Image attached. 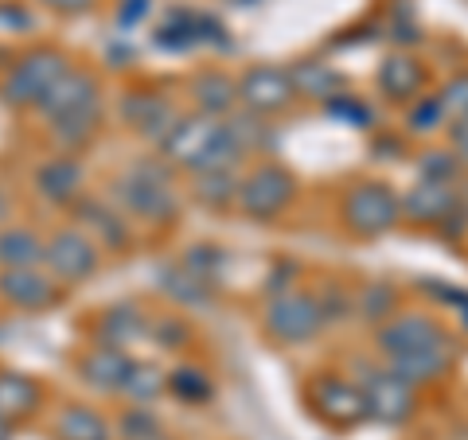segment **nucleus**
<instances>
[{"label": "nucleus", "mask_w": 468, "mask_h": 440, "mask_svg": "<svg viewBox=\"0 0 468 440\" xmlns=\"http://www.w3.org/2000/svg\"><path fill=\"white\" fill-rule=\"evenodd\" d=\"M261 324H266V331L277 343H309L328 320H324V308H320L316 297L297 292V288H285L266 304Z\"/></svg>", "instance_id": "nucleus-5"}, {"label": "nucleus", "mask_w": 468, "mask_h": 440, "mask_svg": "<svg viewBox=\"0 0 468 440\" xmlns=\"http://www.w3.org/2000/svg\"><path fill=\"white\" fill-rule=\"evenodd\" d=\"M437 347H452V340H449V331L430 316L402 312V316H394L390 324L378 328V351H383V362L421 355V351H437Z\"/></svg>", "instance_id": "nucleus-8"}, {"label": "nucleus", "mask_w": 468, "mask_h": 440, "mask_svg": "<svg viewBox=\"0 0 468 440\" xmlns=\"http://www.w3.org/2000/svg\"><path fill=\"white\" fill-rule=\"evenodd\" d=\"M101 249L94 238H86L79 226H63L48 238V249H43V266L51 269L55 281L63 285H82L98 273Z\"/></svg>", "instance_id": "nucleus-7"}, {"label": "nucleus", "mask_w": 468, "mask_h": 440, "mask_svg": "<svg viewBox=\"0 0 468 440\" xmlns=\"http://www.w3.org/2000/svg\"><path fill=\"white\" fill-rule=\"evenodd\" d=\"M421 86H426V70L410 55H390L383 70H378V90L394 101H418Z\"/></svg>", "instance_id": "nucleus-19"}, {"label": "nucleus", "mask_w": 468, "mask_h": 440, "mask_svg": "<svg viewBox=\"0 0 468 440\" xmlns=\"http://www.w3.org/2000/svg\"><path fill=\"white\" fill-rule=\"evenodd\" d=\"M43 5H51L55 12H86L94 0H43Z\"/></svg>", "instance_id": "nucleus-41"}, {"label": "nucleus", "mask_w": 468, "mask_h": 440, "mask_svg": "<svg viewBox=\"0 0 468 440\" xmlns=\"http://www.w3.org/2000/svg\"><path fill=\"white\" fill-rule=\"evenodd\" d=\"M449 149L457 152V160L461 164H468V121H452V129H449Z\"/></svg>", "instance_id": "nucleus-40"}, {"label": "nucleus", "mask_w": 468, "mask_h": 440, "mask_svg": "<svg viewBox=\"0 0 468 440\" xmlns=\"http://www.w3.org/2000/svg\"><path fill=\"white\" fill-rule=\"evenodd\" d=\"M0 300H8L20 312H43L63 300V288L43 269H0Z\"/></svg>", "instance_id": "nucleus-11"}, {"label": "nucleus", "mask_w": 468, "mask_h": 440, "mask_svg": "<svg viewBox=\"0 0 468 440\" xmlns=\"http://www.w3.org/2000/svg\"><path fill=\"white\" fill-rule=\"evenodd\" d=\"M144 331V316L133 312V308H110L106 320H101V335H106L110 347H125L129 340H137V335Z\"/></svg>", "instance_id": "nucleus-30"}, {"label": "nucleus", "mask_w": 468, "mask_h": 440, "mask_svg": "<svg viewBox=\"0 0 468 440\" xmlns=\"http://www.w3.org/2000/svg\"><path fill=\"white\" fill-rule=\"evenodd\" d=\"M457 175H461V160H457V152H452V149H445V152L433 149V152L421 156V180L452 187V183H457Z\"/></svg>", "instance_id": "nucleus-32"}, {"label": "nucleus", "mask_w": 468, "mask_h": 440, "mask_svg": "<svg viewBox=\"0 0 468 440\" xmlns=\"http://www.w3.org/2000/svg\"><path fill=\"white\" fill-rule=\"evenodd\" d=\"M67 70H70V63H67L63 51L36 47V51H27L20 63L8 70V79L0 82V98H5L8 106H16V110L39 106V101L48 98V90L67 75Z\"/></svg>", "instance_id": "nucleus-3"}, {"label": "nucleus", "mask_w": 468, "mask_h": 440, "mask_svg": "<svg viewBox=\"0 0 468 440\" xmlns=\"http://www.w3.org/2000/svg\"><path fill=\"white\" fill-rule=\"evenodd\" d=\"M125 12H122V24H133L137 16H144V12H149V0H125Z\"/></svg>", "instance_id": "nucleus-42"}, {"label": "nucleus", "mask_w": 468, "mask_h": 440, "mask_svg": "<svg viewBox=\"0 0 468 440\" xmlns=\"http://www.w3.org/2000/svg\"><path fill=\"white\" fill-rule=\"evenodd\" d=\"M94 101H101L94 75H86V70H75V67H70L67 75L51 86L48 98H43L36 110L55 125V121H63V117H70V113H79V110H86V106H94Z\"/></svg>", "instance_id": "nucleus-14"}, {"label": "nucleus", "mask_w": 468, "mask_h": 440, "mask_svg": "<svg viewBox=\"0 0 468 440\" xmlns=\"http://www.w3.org/2000/svg\"><path fill=\"white\" fill-rule=\"evenodd\" d=\"M399 215H402V203L387 183H356L344 195V223L351 234H359V238L387 234L399 223Z\"/></svg>", "instance_id": "nucleus-6"}, {"label": "nucleus", "mask_w": 468, "mask_h": 440, "mask_svg": "<svg viewBox=\"0 0 468 440\" xmlns=\"http://www.w3.org/2000/svg\"><path fill=\"white\" fill-rule=\"evenodd\" d=\"M292 75V90H297L301 98H316V101H328L340 94V75L320 63H297V70H289Z\"/></svg>", "instance_id": "nucleus-27"}, {"label": "nucleus", "mask_w": 468, "mask_h": 440, "mask_svg": "<svg viewBox=\"0 0 468 440\" xmlns=\"http://www.w3.org/2000/svg\"><path fill=\"white\" fill-rule=\"evenodd\" d=\"M452 203H457V192H452V187L421 180L414 192L402 199V215L414 218V223H441V218L452 211Z\"/></svg>", "instance_id": "nucleus-20"}, {"label": "nucleus", "mask_w": 468, "mask_h": 440, "mask_svg": "<svg viewBox=\"0 0 468 440\" xmlns=\"http://www.w3.org/2000/svg\"><path fill=\"white\" fill-rule=\"evenodd\" d=\"M122 113H125L129 129L141 133L144 141H153V144H165V137L172 133V125L180 121V113L172 110V101L160 98V94H129Z\"/></svg>", "instance_id": "nucleus-15"}, {"label": "nucleus", "mask_w": 468, "mask_h": 440, "mask_svg": "<svg viewBox=\"0 0 468 440\" xmlns=\"http://www.w3.org/2000/svg\"><path fill=\"white\" fill-rule=\"evenodd\" d=\"M75 223H79V230L86 234V238L98 242V249H110V254H117V249L129 246V223L117 211H110L106 199L82 195L75 203Z\"/></svg>", "instance_id": "nucleus-12"}, {"label": "nucleus", "mask_w": 468, "mask_h": 440, "mask_svg": "<svg viewBox=\"0 0 468 440\" xmlns=\"http://www.w3.org/2000/svg\"><path fill=\"white\" fill-rule=\"evenodd\" d=\"M218 249H211V246H196V249H187V257L180 261L184 269H192L196 277H203V281H211L215 285V266H218Z\"/></svg>", "instance_id": "nucleus-38"}, {"label": "nucleus", "mask_w": 468, "mask_h": 440, "mask_svg": "<svg viewBox=\"0 0 468 440\" xmlns=\"http://www.w3.org/2000/svg\"><path fill=\"white\" fill-rule=\"evenodd\" d=\"M328 113H332V117H347V121H356V125H367V121H371V110L363 106L359 98H351V94L328 98Z\"/></svg>", "instance_id": "nucleus-39"}, {"label": "nucleus", "mask_w": 468, "mask_h": 440, "mask_svg": "<svg viewBox=\"0 0 468 440\" xmlns=\"http://www.w3.org/2000/svg\"><path fill=\"white\" fill-rule=\"evenodd\" d=\"M165 390H168V378L160 374L153 362H133V371H129L122 393H129V398H133L137 405H149V402L160 398Z\"/></svg>", "instance_id": "nucleus-29"}, {"label": "nucleus", "mask_w": 468, "mask_h": 440, "mask_svg": "<svg viewBox=\"0 0 468 440\" xmlns=\"http://www.w3.org/2000/svg\"><path fill=\"white\" fill-rule=\"evenodd\" d=\"M297 98V90H292V75L282 67H250L246 75L239 79V101L250 113L258 117H270V113H282L289 110V101Z\"/></svg>", "instance_id": "nucleus-10"}, {"label": "nucleus", "mask_w": 468, "mask_h": 440, "mask_svg": "<svg viewBox=\"0 0 468 440\" xmlns=\"http://www.w3.org/2000/svg\"><path fill=\"white\" fill-rule=\"evenodd\" d=\"M160 288H165L172 300L192 304V308H207L211 304V292H215L211 281H203V277H196L192 269H184V266L160 273Z\"/></svg>", "instance_id": "nucleus-26"}, {"label": "nucleus", "mask_w": 468, "mask_h": 440, "mask_svg": "<svg viewBox=\"0 0 468 440\" xmlns=\"http://www.w3.org/2000/svg\"><path fill=\"white\" fill-rule=\"evenodd\" d=\"M192 101H196V113H207V117H227L239 101V82L223 70H203V75L192 79Z\"/></svg>", "instance_id": "nucleus-18"}, {"label": "nucleus", "mask_w": 468, "mask_h": 440, "mask_svg": "<svg viewBox=\"0 0 468 440\" xmlns=\"http://www.w3.org/2000/svg\"><path fill=\"white\" fill-rule=\"evenodd\" d=\"M313 405L320 409V417H328L332 424H356L367 417V398H363V390L356 382H347V378H320L313 386Z\"/></svg>", "instance_id": "nucleus-13"}, {"label": "nucleus", "mask_w": 468, "mask_h": 440, "mask_svg": "<svg viewBox=\"0 0 468 440\" xmlns=\"http://www.w3.org/2000/svg\"><path fill=\"white\" fill-rule=\"evenodd\" d=\"M36 187L48 203H58V207H75L82 199V164L70 156H55L36 172Z\"/></svg>", "instance_id": "nucleus-16"}, {"label": "nucleus", "mask_w": 468, "mask_h": 440, "mask_svg": "<svg viewBox=\"0 0 468 440\" xmlns=\"http://www.w3.org/2000/svg\"><path fill=\"white\" fill-rule=\"evenodd\" d=\"M437 101H441L445 117H452V121H468V70L452 75L445 82V90L437 94Z\"/></svg>", "instance_id": "nucleus-34"}, {"label": "nucleus", "mask_w": 468, "mask_h": 440, "mask_svg": "<svg viewBox=\"0 0 468 440\" xmlns=\"http://www.w3.org/2000/svg\"><path fill=\"white\" fill-rule=\"evenodd\" d=\"M239 187H242V180L234 172H199L192 183V195L203 207L227 211V207H239Z\"/></svg>", "instance_id": "nucleus-24"}, {"label": "nucleus", "mask_w": 468, "mask_h": 440, "mask_svg": "<svg viewBox=\"0 0 468 440\" xmlns=\"http://www.w3.org/2000/svg\"><path fill=\"white\" fill-rule=\"evenodd\" d=\"M39 402H43V390H39L36 378L12 374V371L0 374V417H8V421L32 417L39 409Z\"/></svg>", "instance_id": "nucleus-22"}, {"label": "nucleus", "mask_w": 468, "mask_h": 440, "mask_svg": "<svg viewBox=\"0 0 468 440\" xmlns=\"http://www.w3.org/2000/svg\"><path fill=\"white\" fill-rule=\"evenodd\" d=\"M297 199V180L282 164H258L239 187V211L254 223H273Z\"/></svg>", "instance_id": "nucleus-4"}, {"label": "nucleus", "mask_w": 468, "mask_h": 440, "mask_svg": "<svg viewBox=\"0 0 468 440\" xmlns=\"http://www.w3.org/2000/svg\"><path fill=\"white\" fill-rule=\"evenodd\" d=\"M394 304H399V297H394V288L383 285V281H375L359 292V300H356V312L367 320V324H390L394 320Z\"/></svg>", "instance_id": "nucleus-28"}, {"label": "nucleus", "mask_w": 468, "mask_h": 440, "mask_svg": "<svg viewBox=\"0 0 468 440\" xmlns=\"http://www.w3.org/2000/svg\"><path fill=\"white\" fill-rule=\"evenodd\" d=\"M55 436L58 440H110V424L90 405H67L55 421Z\"/></svg>", "instance_id": "nucleus-23"}, {"label": "nucleus", "mask_w": 468, "mask_h": 440, "mask_svg": "<svg viewBox=\"0 0 468 440\" xmlns=\"http://www.w3.org/2000/svg\"><path fill=\"white\" fill-rule=\"evenodd\" d=\"M359 390H363V398H367V417L383 421V424H402L414 414V386L402 382L390 366L363 371Z\"/></svg>", "instance_id": "nucleus-9"}, {"label": "nucleus", "mask_w": 468, "mask_h": 440, "mask_svg": "<svg viewBox=\"0 0 468 440\" xmlns=\"http://www.w3.org/2000/svg\"><path fill=\"white\" fill-rule=\"evenodd\" d=\"M8 436H12V421L0 417V440H8Z\"/></svg>", "instance_id": "nucleus-43"}, {"label": "nucleus", "mask_w": 468, "mask_h": 440, "mask_svg": "<svg viewBox=\"0 0 468 440\" xmlns=\"http://www.w3.org/2000/svg\"><path fill=\"white\" fill-rule=\"evenodd\" d=\"M113 195L129 215L141 218V223L165 226L180 215V199L172 192L168 160H137V164L113 183Z\"/></svg>", "instance_id": "nucleus-2"}, {"label": "nucleus", "mask_w": 468, "mask_h": 440, "mask_svg": "<svg viewBox=\"0 0 468 440\" xmlns=\"http://www.w3.org/2000/svg\"><path fill=\"white\" fill-rule=\"evenodd\" d=\"M0 215H5V199H0Z\"/></svg>", "instance_id": "nucleus-45"}, {"label": "nucleus", "mask_w": 468, "mask_h": 440, "mask_svg": "<svg viewBox=\"0 0 468 440\" xmlns=\"http://www.w3.org/2000/svg\"><path fill=\"white\" fill-rule=\"evenodd\" d=\"M129 371H133V359H129L122 347H110V343L94 347L90 355L82 359V378L94 390H106V393H122Z\"/></svg>", "instance_id": "nucleus-17"}, {"label": "nucleus", "mask_w": 468, "mask_h": 440, "mask_svg": "<svg viewBox=\"0 0 468 440\" xmlns=\"http://www.w3.org/2000/svg\"><path fill=\"white\" fill-rule=\"evenodd\" d=\"M98 121H101V101H94V106H86V110L70 113V117H63V121H55V125H51V137H55L58 149H70V152H75V149H82V144L94 141Z\"/></svg>", "instance_id": "nucleus-25"}, {"label": "nucleus", "mask_w": 468, "mask_h": 440, "mask_svg": "<svg viewBox=\"0 0 468 440\" xmlns=\"http://www.w3.org/2000/svg\"><path fill=\"white\" fill-rule=\"evenodd\" d=\"M43 249H48V242H39L36 230L5 226L0 230V269H39Z\"/></svg>", "instance_id": "nucleus-21"}, {"label": "nucleus", "mask_w": 468, "mask_h": 440, "mask_svg": "<svg viewBox=\"0 0 468 440\" xmlns=\"http://www.w3.org/2000/svg\"><path fill=\"white\" fill-rule=\"evenodd\" d=\"M149 331H153V340L160 343V347H184L187 340H192V328L184 324L180 316H156L153 324H149Z\"/></svg>", "instance_id": "nucleus-35"}, {"label": "nucleus", "mask_w": 468, "mask_h": 440, "mask_svg": "<svg viewBox=\"0 0 468 440\" xmlns=\"http://www.w3.org/2000/svg\"><path fill=\"white\" fill-rule=\"evenodd\" d=\"M144 440H168V436H165V433H156V436H144Z\"/></svg>", "instance_id": "nucleus-44"}, {"label": "nucleus", "mask_w": 468, "mask_h": 440, "mask_svg": "<svg viewBox=\"0 0 468 440\" xmlns=\"http://www.w3.org/2000/svg\"><path fill=\"white\" fill-rule=\"evenodd\" d=\"M441 121H445V110H441V101L437 98H421L406 113V125L414 129V133H430V129H437Z\"/></svg>", "instance_id": "nucleus-36"}, {"label": "nucleus", "mask_w": 468, "mask_h": 440, "mask_svg": "<svg viewBox=\"0 0 468 440\" xmlns=\"http://www.w3.org/2000/svg\"><path fill=\"white\" fill-rule=\"evenodd\" d=\"M160 156L168 160L172 168L184 172H234V164L246 156L239 144H234L230 129L207 113H184L180 121L172 125V133L160 144Z\"/></svg>", "instance_id": "nucleus-1"}, {"label": "nucleus", "mask_w": 468, "mask_h": 440, "mask_svg": "<svg viewBox=\"0 0 468 440\" xmlns=\"http://www.w3.org/2000/svg\"><path fill=\"white\" fill-rule=\"evenodd\" d=\"M227 129H230V137H234V144H239L242 152H250V149H258L261 141H266V133L258 129V113H239V117H230L227 121Z\"/></svg>", "instance_id": "nucleus-37"}, {"label": "nucleus", "mask_w": 468, "mask_h": 440, "mask_svg": "<svg viewBox=\"0 0 468 440\" xmlns=\"http://www.w3.org/2000/svg\"><path fill=\"white\" fill-rule=\"evenodd\" d=\"M168 390L180 402H207L211 398V382L199 366H176V371L168 374Z\"/></svg>", "instance_id": "nucleus-31"}, {"label": "nucleus", "mask_w": 468, "mask_h": 440, "mask_svg": "<svg viewBox=\"0 0 468 440\" xmlns=\"http://www.w3.org/2000/svg\"><path fill=\"white\" fill-rule=\"evenodd\" d=\"M117 433H122V440H144V436H156V433H165L160 429V421L153 417V409H125L122 421H117Z\"/></svg>", "instance_id": "nucleus-33"}]
</instances>
